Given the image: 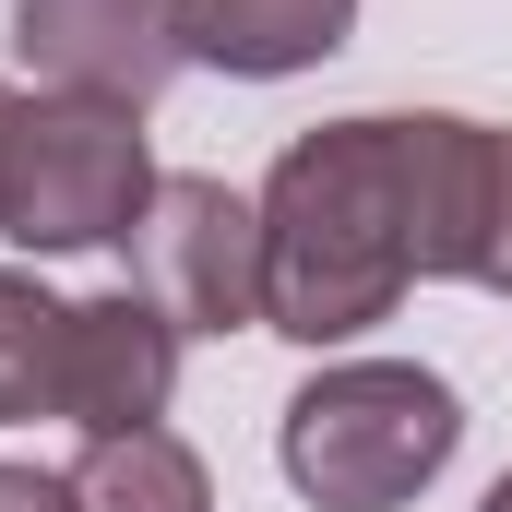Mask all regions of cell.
Segmentation results:
<instances>
[{"mask_svg": "<svg viewBox=\"0 0 512 512\" xmlns=\"http://www.w3.org/2000/svg\"><path fill=\"white\" fill-rule=\"evenodd\" d=\"M251 203H262V322L274 334L346 346V334L393 322V298L417 286L405 191H393V108L298 131Z\"/></svg>", "mask_w": 512, "mask_h": 512, "instance_id": "6da1fadb", "label": "cell"}, {"mask_svg": "<svg viewBox=\"0 0 512 512\" xmlns=\"http://www.w3.org/2000/svg\"><path fill=\"white\" fill-rule=\"evenodd\" d=\"M465 441V405L417 358H334L286 393L274 465L310 512H405Z\"/></svg>", "mask_w": 512, "mask_h": 512, "instance_id": "7a4b0ae2", "label": "cell"}, {"mask_svg": "<svg viewBox=\"0 0 512 512\" xmlns=\"http://www.w3.org/2000/svg\"><path fill=\"white\" fill-rule=\"evenodd\" d=\"M155 203V155H143V108L108 96H12L0 131V239L12 251H108Z\"/></svg>", "mask_w": 512, "mask_h": 512, "instance_id": "3957f363", "label": "cell"}, {"mask_svg": "<svg viewBox=\"0 0 512 512\" xmlns=\"http://www.w3.org/2000/svg\"><path fill=\"white\" fill-rule=\"evenodd\" d=\"M131 286L179 334H251L262 322V203L227 179H155L131 227Z\"/></svg>", "mask_w": 512, "mask_h": 512, "instance_id": "277c9868", "label": "cell"}, {"mask_svg": "<svg viewBox=\"0 0 512 512\" xmlns=\"http://www.w3.org/2000/svg\"><path fill=\"white\" fill-rule=\"evenodd\" d=\"M12 48L48 96L155 108L179 72V0H12Z\"/></svg>", "mask_w": 512, "mask_h": 512, "instance_id": "5b68a950", "label": "cell"}, {"mask_svg": "<svg viewBox=\"0 0 512 512\" xmlns=\"http://www.w3.org/2000/svg\"><path fill=\"white\" fill-rule=\"evenodd\" d=\"M167 382H179V322H167L143 286L72 298V334H60V417H72L84 441L155 429V417H167Z\"/></svg>", "mask_w": 512, "mask_h": 512, "instance_id": "8992f818", "label": "cell"}, {"mask_svg": "<svg viewBox=\"0 0 512 512\" xmlns=\"http://www.w3.org/2000/svg\"><path fill=\"white\" fill-rule=\"evenodd\" d=\"M393 191H405V262H417V286H477V227H489V120L393 108Z\"/></svg>", "mask_w": 512, "mask_h": 512, "instance_id": "52a82bcc", "label": "cell"}, {"mask_svg": "<svg viewBox=\"0 0 512 512\" xmlns=\"http://www.w3.org/2000/svg\"><path fill=\"white\" fill-rule=\"evenodd\" d=\"M358 24V0H179V60L239 72V84H286L310 60H334Z\"/></svg>", "mask_w": 512, "mask_h": 512, "instance_id": "ba28073f", "label": "cell"}, {"mask_svg": "<svg viewBox=\"0 0 512 512\" xmlns=\"http://www.w3.org/2000/svg\"><path fill=\"white\" fill-rule=\"evenodd\" d=\"M72 501L84 512H215V477L179 429H120V441H84Z\"/></svg>", "mask_w": 512, "mask_h": 512, "instance_id": "9c48e42d", "label": "cell"}, {"mask_svg": "<svg viewBox=\"0 0 512 512\" xmlns=\"http://www.w3.org/2000/svg\"><path fill=\"white\" fill-rule=\"evenodd\" d=\"M60 334H72V298H48L36 274L0 262V429L60 417Z\"/></svg>", "mask_w": 512, "mask_h": 512, "instance_id": "30bf717a", "label": "cell"}, {"mask_svg": "<svg viewBox=\"0 0 512 512\" xmlns=\"http://www.w3.org/2000/svg\"><path fill=\"white\" fill-rule=\"evenodd\" d=\"M477 286L512 298V131L489 120V227H477Z\"/></svg>", "mask_w": 512, "mask_h": 512, "instance_id": "8fae6325", "label": "cell"}, {"mask_svg": "<svg viewBox=\"0 0 512 512\" xmlns=\"http://www.w3.org/2000/svg\"><path fill=\"white\" fill-rule=\"evenodd\" d=\"M0 512H84V501H72V477H48V465H0Z\"/></svg>", "mask_w": 512, "mask_h": 512, "instance_id": "7c38bea8", "label": "cell"}, {"mask_svg": "<svg viewBox=\"0 0 512 512\" xmlns=\"http://www.w3.org/2000/svg\"><path fill=\"white\" fill-rule=\"evenodd\" d=\"M477 512H512V477H501V489H489V501H477Z\"/></svg>", "mask_w": 512, "mask_h": 512, "instance_id": "4fadbf2b", "label": "cell"}, {"mask_svg": "<svg viewBox=\"0 0 512 512\" xmlns=\"http://www.w3.org/2000/svg\"><path fill=\"white\" fill-rule=\"evenodd\" d=\"M0 131H12V84H0Z\"/></svg>", "mask_w": 512, "mask_h": 512, "instance_id": "5bb4252c", "label": "cell"}]
</instances>
